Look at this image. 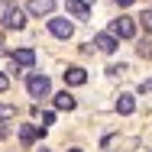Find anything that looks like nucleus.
I'll list each match as a JSON object with an SVG mask.
<instances>
[{"instance_id": "nucleus-11", "label": "nucleus", "mask_w": 152, "mask_h": 152, "mask_svg": "<svg viewBox=\"0 0 152 152\" xmlns=\"http://www.w3.org/2000/svg\"><path fill=\"white\" fill-rule=\"evenodd\" d=\"M75 104H78V100H75V97H71L68 91L55 94V107H58V110H75Z\"/></svg>"}, {"instance_id": "nucleus-21", "label": "nucleus", "mask_w": 152, "mask_h": 152, "mask_svg": "<svg viewBox=\"0 0 152 152\" xmlns=\"http://www.w3.org/2000/svg\"><path fill=\"white\" fill-rule=\"evenodd\" d=\"M68 152H81V149H68Z\"/></svg>"}, {"instance_id": "nucleus-4", "label": "nucleus", "mask_w": 152, "mask_h": 152, "mask_svg": "<svg viewBox=\"0 0 152 152\" xmlns=\"http://www.w3.org/2000/svg\"><path fill=\"white\" fill-rule=\"evenodd\" d=\"M10 58H13V68H32L36 65V52L32 49H16Z\"/></svg>"}, {"instance_id": "nucleus-5", "label": "nucleus", "mask_w": 152, "mask_h": 152, "mask_svg": "<svg viewBox=\"0 0 152 152\" xmlns=\"http://www.w3.org/2000/svg\"><path fill=\"white\" fill-rule=\"evenodd\" d=\"M49 32H52V36H58V39H71L75 26H71L68 20H49Z\"/></svg>"}, {"instance_id": "nucleus-18", "label": "nucleus", "mask_w": 152, "mask_h": 152, "mask_svg": "<svg viewBox=\"0 0 152 152\" xmlns=\"http://www.w3.org/2000/svg\"><path fill=\"white\" fill-rule=\"evenodd\" d=\"M117 3H120V7H129V3H133V0H117Z\"/></svg>"}, {"instance_id": "nucleus-9", "label": "nucleus", "mask_w": 152, "mask_h": 152, "mask_svg": "<svg viewBox=\"0 0 152 152\" xmlns=\"http://www.w3.org/2000/svg\"><path fill=\"white\" fill-rule=\"evenodd\" d=\"M55 10V0H29V13L32 16H49Z\"/></svg>"}, {"instance_id": "nucleus-1", "label": "nucleus", "mask_w": 152, "mask_h": 152, "mask_svg": "<svg viewBox=\"0 0 152 152\" xmlns=\"http://www.w3.org/2000/svg\"><path fill=\"white\" fill-rule=\"evenodd\" d=\"M0 16H3V26H7V29H23V26H26V13H23L16 3H3V7H0Z\"/></svg>"}, {"instance_id": "nucleus-22", "label": "nucleus", "mask_w": 152, "mask_h": 152, "mask_svg": "<svg viewBox=\"0 0 152 152\" xmlns=\"http://www.w3.org/2000/svg\"><path fill=\"white\" fill-rule=\"evenodd\" d=\"M36 152H49V149H36Z\"/></svg>"}, {"instance_id": "nucleus-17", "label": "nucleus", "mask_w": 152, "mask_h": 152, "mask_svg": "<svg viewBox=\"0 0 152 152\" xmlns=\"http://www.w3.org/2000/svg\"><path fill=\"white\" fill-rule=\"evenodd\" d=\"M139 91H142V94H146V91H152V78H149V81H142V84H139Z\"/></svg>"}, {"instance_id": "nucleus-3", "label": "nucleus", "mask_w": 152, "mask_h": 152, "mask_svg": "<svg viewBox=\"0 0 152 152\" xmlns=\"http://www.w3.org/2000/svg\"><path fill=\"white\" fill-rule=\"evenodd\" d=\"M110 36H117V39H133V36H136V26H133V20H129V16H120V20H113V26H110Z\"/></svg>"}, {"instance_id": "nucleus-13", "label": "nucleus", "mask_w": 152, "mask_h": 152, "mask_svg": "<svg viewBox=\"0 0 152 152\" xmlns=\"http://www.w3.org/2000/svg\"><path fill=\"white\" fill-rule=\"evenodd\" d=\"M16 117V107H10V104H0V120H13Z\"/></svg>"}, {"instance_id": "nucleus-20", "label": "nucleus", "mask_w": 152, "mask_h": 152, "mask_svg": "<svg viewBox=\"0 0 152 152\" xmlns=\"http://www.w3.org/2000/svg\"><path fill=\"white\" fill-rule=\"evenodd\" d=\"M0 55H3V36H0Z\"/></svg>"}, {"instance_id": "nucleus-12", "label": "nucleus", "mask_w": 152, "mask_h": 152, "mask_svg": "<svg viewBox=\"0 0 152 152\" xmlns=\"http://www.w3.org/2000/svg\"><path fill=\"white\" fill-rule=\"evenodd\" d=\"M36 136H39V129H36V126H29V123H26V126H20V139H23V146H32V142H36Z\"/></svg>"}, {"instance_id": "nucleus-2", "label": "nucleus", "mask_w": 152, "mask_h": 152, "mask_svg": "<svg viewBox=\"0 0 152 152\" xmlns=\"http://www.w3.org/2000/svg\"><path fill=\"white\" fill-rule=\"evenodd\" d=\"M26 88L36 100H42V97H49L52 94V81L45 78V75H29V81H26Z\"/></svg>"}, {"instance_id": "nucleus-19", "label": "nucleus", "mask_w": 152, "mask_h": 152, "mask_svg": "<svg viewBox=\"0 0 152 152\" xmlns=\"http://www.w3.org/2000/svg\"><path fill=\"white\" fill-rule=\"evenodd\" d=\"M3 136H7V126H0V139H3Z\"/></svg>"}, {"instance_id": "nucleus-15", "label": "nucleus", "mask_w": 152, "mask_h": 152, "mask_svg": "<svg viewBox=\"0 0 152 152\" xmlns=\"http://www.w3.org/2000/svg\"><path fill=\"white\" fill-rule=\"evenodd\" d=\"M139 23H142V26H146V32H152V10H146V13H142V16H139Z\"/></svg>"}, {"instance_id": "nucleus-7", "label": "nucleus", "mask_w": 152, "mask_h": 152, "mask_svg": "<svg viewBox=\"0 0 152 152\" xmlns=\"http://www.w3.org/2000/svg\"><path fill=\"white\" fill-rule=\"evenodd\" d=\"M94 45L100 49V52H117V36H110V32H100V36H94Z\"/></svg>"}, {"instance_id": "nucleus-14", "label": "nucleus", "mask_w": 152, "mask_h": 152, "mask_svg": "<svg viewBox=\"0 0 152 152\" xmlns=\"http://www.w3.org/2000/svg\"><path fill=\"white\" fill-rule=\"evenodd\" d=\"M139 55H142V58H152V42H146V39L139 42Z\"/></svg>"}, {"instance_id": "nucleus-6", "label": "nucleus", "mask_w": 152, "mask_h": 152, "mask_svg": "<svg viewBox=\"0 0 152 152\" xmlns=\"http://www.w3.org/2000/svg\"><path fill=\"white\" fill-rule=\"evenodd\" d=\"M88 81V71L84 68H78V65H71L68 71H65V84H71V88H81Z\"/></svg>"}, {"instance_id": "nucleus-8", "label": "nucleus", "mask_w": 152, "mask_h": 152, "mask_svg": "<svg viewBox=\"0 0 152 152\" xmlns=\"http://www.w3.org/2000/svg\"><path fill=\"white\" fill-rule=\"evenodd\" d=\"M65 7H68V13H71L75 20H88V16H91V10H88V0H68Z\"/></svg>"}, {"instance_id": "nucleus-16", "label": "nucleus", "mask_w": 152, "mask_h": 152, "mask_svg": "<svg viewBox=\"0 0 152 152\" xmlns=\"http://www.w3.org/2000/svg\"><path fill=\"white\" fill-rule=\"evenodd\" d=\"M7 88H10V78H7V75H0V91H7Z\"/></svg>"}, {"instance_id": "nucleus-10", "label": "nucleus", "mask_w": 152, "mask_h": 152, "mask_svg": "<svg viewBox=\"0 0 152 152\" xmlns=\"http://www.w3.org/2000/svg\"><path fill=\"white\" fill-rule=\"evenodd\" d=\"M133 110H136V97H133V94H120V97H117V113L129 117Z\"/></svg>"}]
</instances>
